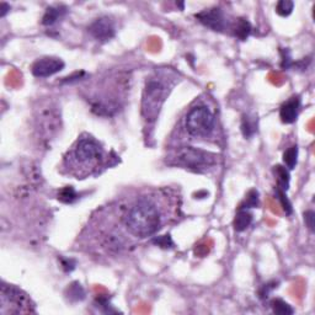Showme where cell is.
<instances>
[{"instance_id": "cell-1", "label": "cell", "mask_w": 315, "mask_h": 315, "mask_svg": "<svg viewBox=\"0 0 315 315\" xmlns=\"http://www.w3.org/2000/svg\"><path fill=\"white\" fill-rule=\"evenodd\" d=\"M128 234L139 239L153 236L165 224V212L154 196H140L125 208L121 217Z\"/></svg>"}, {"instance_id": "cell-2", "label": "cell", "mask_w": 315, "mask_h": 315, "mask_svg": "<svg viewBox=\"0 0 315 315\" xmlns=\"http://www.w3.org/2000/svg\"><path fill=\"white\" fill-rule=\"evenodd\" d=\"M178 82V73L169 68L157 69L147 78L142 95V117L148 126L157 122L164 102Z\"/></svg>"}, {"instance_id": "cell-3", "label": "cell", "mask_w": 315, "mask_h": 315, "mask_svg": "<svg viewBox=\"0 0 315 315\" xmlns=\"http://www.w3.org/2000/svg\"><path fill=\"white\" fill-rule=\"evenodd\" d=\"M105 161V150L99 140L90 135L78 138L72 149L65 155L63 168L69 175L85 179L92 175Z\"/></svg>"}, {"instance_id": "cell-4", "label": "cell", "mask_w": 315, "mask_h": 315, "mask_svg": "<svg viewBox=\"0 0 315 315\" xmlns=\"http://www.w3.org/2000/svg\"><path fill=\"white\" fill-rule=\"evenodd\" d=\"M185 130L192 138L200 139L212 138L217 131L216 115L208 106H195L186 115Z\"/></svg>"}, {"instance_id": "cell-5", "label": "cell", "mask_w": 315, "mask_h": 315, "mask_svg": "<svg viewBox=\"0 0 315 315\" xmlns=\"http://www.w3.org/2000/svg\"><path fill=\"white\" fill-rule=\"evenodd\" d=\"M169 164L181 166L196 173H203L216 165L217 155L198 148L183 147L179 148L170 155Z\"/></svg>"}, {"instance_id": "cell-6", "label": "cell", "mask_w": 315, "mask_h": 315, "mask_svg": "<svg viewBox=\"0 0 315 315\" xmlns=\"http://www.w3.org/2000/svg\"><path fill=\"white\" fill-rule=\"evenodd\" d=\"M0 313L7 314H29L35 313V304L22 289L12 284H1L0 293Z\"/></svg>"}, {"instance_id": "cell-7", "label": "cell", "mask_w": 315, "mask_h": 315, "mask_svg": "<svg viewBox=\"0 0 315 315\" xmlns=\"http://www.w3.org/2000/svg\"><path fill=\"white\" fill-rule=\"evenodd\" d=\"M60 122V116L57 107L53 105L45 106L39 111L37 116V128L40 130V135H42V139L48 142L53 139L55 133L58 132Z\"/></svg>"}, {"instance_id": "cell-8", "label": "cell", "mask_w": 315, "mask_h": 315, "mask_svg": "<svg viewBox=\"0 0 315 315\" xmlns=\"http://www.w3.org/2000/svg\"><path fill=\"white\" fill-rule=\"evenodd\" d=\"M196 19L213 31L224 32L226 29H229L228 19H226L223 10L219 9V7L203 10V11L196 14Z\"/></svg>"}, {"instance_id": "cell-9", "label": "cell", "mask_w": 315, "mask_h": 315, "mask_svg": "<svg viewBox=\"0 0 315 315\" xmlns=\"http://www.w3.org/2000/svg\"><path fill=\"white\" fill-rule=\"evenodd\" d=\"M89 34L100 42L110 41L116 34L115 21L108 16L99 17L89 26Z\"/></svg>"}, {"instance_id": "cell-10", "label": "cell", "mask_w": 315, "mask_h": 315, "mask_svg": "<svg viewBox=\"0 0 315 315\" xmlns=\"http://www.w3.org/2000/svg\"><path fill=\"white\" fill-rule=\"evenodd\" d=\"M64 68V62L55 57H44L32 64V74L36 78H48Z\"/></svg>"}, {"instance_id": "cell-11", "label": "cell", "mask_w": 315, "mask_h": 315, "mask_svg": "<svg viewBox=\"0 0 315 315\" xmlns=\"http://www.w3.org/2000/svg\"><path fill=\"white\" fill-rule=\"evenodd\" d=\"M301 107V99L298 96H293L287 100L279 110V117L283 123H293L297 120Z\"/></svg>"}, {"instance_id": "cell-12", "label": "cell", "mask_w": 315, "mask_h": 315, "mask_svg": "<svg viewBox=\"0 0 315 315\" xmlns=\"http://www.w3.org/2000/svg\"><path fill=\"white\" fill-rule=\"evenodd\" d=\"M253 222V214L250 213L246 208H240V211L238 212L235 217V221H234V226H235L236 231H243L248 228L249 225Z\"/></svg>"}, {"instance_id": "cell-13", "label": "cell", "mask_w": 315, "mask_h": 315, "mask_svg": "<svg viewBox=\"0 0 315 315\" xmlns=\"http://www.w3.org/2000/svg\"><path fill=\"white\" fill-rule=\"evenodd\" d=\"M64 11L65 10L62 9L60 6H49L45 12L44 17H42V24L46 25V26H51L62 17Z\"/></svg>"}, {"instance_id": "cell-14", "label": "cell", "mask_w": 315, "mask_h": 315, "mask_svg": "<svg viewBox=\"0 0 315 315\" xmlns=\"http://www.w3.org/2000/svg\"><path fill=\"white\" fill-rule=\"evenodd\" d=\"M241 131H243V135L245 138L253 137L256 133V131H258V121H256V118L251 117L249 115L244 116L243 121H241Z\"/></svg>"}, {"instance_id": "cell-15", "label": "cell", "mask_w": 315, "mask_h": 315, "mask_svg": "<svg viewBox=\"0 0 315 315\" xmlns=\"http://www.w3.org/2000/svg\"><path fill=\"white\" fill-rule=\"evenodd\" d=\"M233 31H234V35H235L238 39L243 40L244 41V40H246V37L249 36V34H250L251 26L250 24H249V21H246L245 19H238L236 20L235 25H234Z\"/></svg>"}, {"instance_id": "cell-16", "label": "cell", "mask_w": 315, "mask_h": 315, "mask_svg": "<svg viewBox=\"0 0 315 315\" xmlns=\"http://www.w3.org/2000/svg\"><path fill=\"white\" fill-rule=\"evenodd\" d=\"M274 173H276L277 176V183H278V188L279 190L284 191L286 192L287 188H288L289 185V174L288 171L286 170V168L283 166H274Z\"/></svg>"}, {"instance_id": "cell-17", "label": "cell", "mask_w": 315, "mask_h": 315, "mask_svg": "<svg viewBox=\"0 0 315 315\" xmlns=\"http://www.w3.org/2000/svg\"><path fill=\"white\" fill-rule=\"evenodd\" d=\"M297 158H298V148H297V145H293V147H291L284 152L283 161L289 170L296 168Z\"/></svg>"}, {"instance_id": "cell-18", "label": "cell", "mask_w": 315, "mask_h": 315, "mask_svg": "<svg viewBox=\"0 0 315 315\" xmlns=\"http://www.w3.org/2000/svg\"><path fill=\"white\" fill-rule=\"evenodd\" d=\"M77 197H78L77 192H75L74 188L70 187V186L63 188V190L59 192V195H58V200L62 201V202L64 203L74 202V201L77 200Z\"/></svg>"}, {"instance_id": "cell-19", "label": "cell", "mask_w": 315, "mask_h": 315, "mask_svg": "<svg viewBox=\"0 0 315 315\" xmlns=\"http://www.w3.org/2000/svg\"><path fill=\"white\" fill-rule=\"evenodd\" d=\"M272 309L276 314L281 315H287V314H293V309L286 303V302L281 301V299H276V301L272 302Z\"/></svg>"}, {"instance_id": "cell-20", "label": "cell", "mask_w": 315, "mask_h": 315, "mask_svg": "<svg viewBox=\"0 0 315 315\" xmlns=\"http://www.w3.org/2000/svg\"><path fill=\"white\" fill-rule=\"evenodd\" d=\"M293 1H289V0H281V1L277 2L276 12L278 15H281V16L286 17L291 14L292 10H293Z\"/></svg>"}, {"instance_id": "cell-21", "label": "cell", "mask_w": 315, "mask_h": 315, "mask_svg": "<svg viewBox=\"0 0 315 315\" xmlns=\"http://www.w3.org/2000/svg\"><path fill=\"white\" fill-rule=\"evenodd\" d=\"M85 293L83 287L80 286L79 283H73L72 286L69 287V298L70 299H75V301H82L84 298Z\"/></svg>"}, {"instance_id": "cell-22", "label": "cell", "mask_w": 315, "mask_h": 315, "mask_svg": "<svg viewBox=\"0 0 315 315\" xmlns=\"http://www.w3.org/2000/svg\"><path fill=\"white\" fill-rule=\"evenodd\" d=\"M259 206V193L258 191H251L248 195L245 201V207L241 208H253V207H258Z\"/></svg>"}, {"instance_id": "cell-23", "label": "cell", "mask_w": 315, "mask_h": 315, "mask_svg": "<svg viewBox=\"0 0 315 315\" xmlns=\"http://www.w3.org/2000/svg\"><path fill=\"white\" fill-rule=\"evenodd\" d=\"M314 218H315V214L313 211H308L306 212V214H304V221H306L307 226H308L312 231L314 230Z\"/></svg>"}, {"instance_id": "cell-24", "label": "cell", "mask_w": 315, "mask_h": 315, "mask_svg": "<svg viewBox=\"0 0 315 315\" xmlns=\"http://www.w3.org/2000/svg\"><path fill=\"white\" fill-rule=\"evenodd\" d=\"M154 243L158 244L159 246H163V248H169V245H173V241H171L170 236L164 235L160 238H155Z\"/></svg>"}, {"instance_id": "cell-25", "label": "cell", "mask_w": 315, "mask_h": 315, "mask_svg": "<svg viewBox=\"0 0 315 315\" xmlns=\"http://www.w3.org/2000/svg\"><path fill=\"white\" fill-rule=\"evenodd\" d=\"M1 7H2V11H1V16H5V14H6L7 9H10L9 5H6L5 2H2L1 4Z\"/></svg>"}]
</instances>
